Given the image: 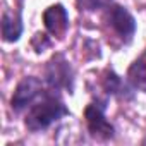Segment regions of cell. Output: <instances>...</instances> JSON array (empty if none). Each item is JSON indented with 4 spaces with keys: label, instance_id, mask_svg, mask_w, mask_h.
Wrapping results in <instances>:
<instances>
[{
    "label": "cell",
    "instance_id": "cell-4",
    "mask_svg": "<svg viewBox=\"0 0 146 146\" xmlns=\"http://www.w3.org/2000/svg\"><path fill=\"white\" fill-rule=\"evenodd\" d=\"M84 120H86L88 131L93 137L102 139V141H107V139L113 137V132H115L113 125L107 120L105 110H103L102 105H98V103L88 105L86 110H84Z\"/></svg>",
    "mask_w": 146,
    "mask_h": 146
},
{
    "label": "cell",
    "instance_id": "cell-7",
    "mask_svg": "<svg viewBox=\"0 0 146 146\" xmlns=\"http://www.w3.org/2000/svg\"><path fill=\"white\" fill-rule=\"evenodd\" d=\"M127 81L134 90L146 93V50L131 64L127 70Z\"/></svg>",
    "mask_w": 146,
    "mask_h": 146
},
{
    "label": "cell",
    "instance_id": "cell-10",
    "mask_svg": "<svg viewBox=\"0 0 146 146\" xmlns=\"http://www.w3.org/2000/svg\"><path fill=\"white\" fill-rule=\"evenodd\" d=\"M112 0H78V4L81 9L84 11H98V9H105L110 5Z\"/></svg>",
    "mask_w": 146,
    "mask_h": 146
},
{
    "label": "cell",
    "instance_id": "cell-3",
    "mask_svg": "<svg viewBox=\"0 0 146 146\" xmlns=\"http://www.w3.org/2000/svg\"><path fill=\"white\" fill-rule=\"evenodd\" d=\"M43 83L38 79V78H24L16 91H14V96H12V110L14 112H23L26 108H29L41 95H43Z\"/></svg>",
    "mask_w": 146,
    "mask_h": 146
},
{
    "label": "cell",
    "instance_id": "cell-2",
    "mask_svg": "<svg viewBox=\"0 0 146 146\" xmlns=\"http://www.w3.org/2000/svg\"><path fill=\"white\" fill-rule=\"evenodd\" d=\"M45 76H46V84L50 90L58 91V90H72V70L69 62L62 55H55L46 69H45Z\"/></svg>",
    "mask_w": 146,
    "mask_h": 146
},
{
    "label": "cell",
    "instance_id": "cell-5",
    "mask_svg": "<svg viewBox=\"0 0 146 146\" xmlns=\"http://www.w3.org/2000/svg\"><path fill=\"white\" fill-rule=\"evenodd\" d=\"M107 19H108L110 26L113 28V31L125 43H129L132 40V36L136 33V21H134V17L131 16V12L125 7H120V5L110 7Z\"/></svg>",
    "mask_w": 146,
    "mask_h": 146
},
{
    "label": "cell",
    "instance_id": "cell-9",
    "mask_svg": "<svg viewBox=\"0 0 146 146\" xmlns=\"http://www.w3.org/2000/svg\"><path fill=\"white\" fill-rule=\"evenodd\" d=\"M105 90L112 95H122L124 93V86L122 81L119 79V76L115 72H107V78H105Z\"/></svg>",
    "mask_w": 146,
    "mask_h": 146
},
{
    "label": "cell",
    "instance_id": "cell-8",
    "mask_svg": "<svg viewBox=\"0 0 146 146\" xmlns=\"http://www.w3.org/2000/svg\"><path fill=\"white\" fill-rule=\"evenodd\" d=\"M23 33V23L19 14H12L9 11L4 12L2 16V36L5 41H16L19 40Z\"/></svg>",
    "mask_w": 146,
    "mask_h": 146
},
{
    "label": "cell",
    "instance_id": "cell-6",
    "mask_svg": "<svg viewBox=\"0 0 146 146\" xmlns=\"http://www.w3.org/2000/svg\"><path fill=\"white\" fill-rule=\"evenodd\" d=\"M43 23H45V28L50 35L62 36L69 28V14L64 9V5L55 4L43 12Z\"/></svg>",
    "mask_w": 146,
    "mask_h": 146
},
{
    "label": "cell",
    "instance_id": "cell-1",
    "mask_svg": "<svg viewBox=\"0 0 146 146\" xmlns=\"http://www.w3.org/2000/svg\"><path fill=\"white\" fill-rule=\"evenodd\" d=\"M65 115H69L67 107L58 98V95H55V91L52 90V91H45L28 108L24 124L29 131L38 132V131L48 129L52 124H55L57 120H60Z\"/></svg>",
    "mask_w": 146,
    "mask_h": 146
}]
</instances>
